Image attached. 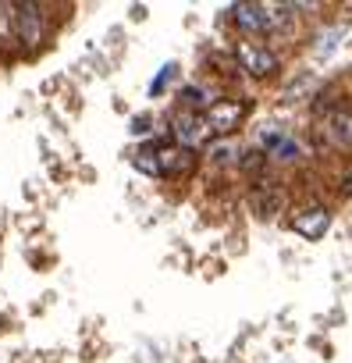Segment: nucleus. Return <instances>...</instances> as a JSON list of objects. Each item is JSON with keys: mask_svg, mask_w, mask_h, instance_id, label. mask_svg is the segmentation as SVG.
I'll use <instances>...</instances> for the list:
<instances>
[{"mask_svg": "<svg viewBox=\"0 0 352 363\" xmlns=\"http://www.w3.org/2000/svg\"><path fill=\"white\" fill-rule=\"evenodd\" d=\"M249 207H253L256 218L271 221V218L285 207V193H281V189H256V193L249 196Z\"/></svg>", "mask_w": 352, "mask_h": 363, "instance_id": "obj_8", "label": "nucleus"}, {"mask_svg": "<svg viewBox=\"0 0 352 363\" xmlns=\"http://www.w3.org/2000/svg\"><path fill=\"white\" fill-rule=\"evenodd\" d=\"M11 18H15V36L22 40V47H40L43 40V11L40 4H11Z\"/></svg>", "mask_w": 352, "mask_h": 363, "instance_id": "obj_2", "label": "nucleus"}, {"mask_svg": "<svg viewBox=\"0 0 352 363\" xmlns=\"http://www.w3.org/2000/svg\"><path fill=\"white\" fill-rule=\"evenodd\" d=\"M239 65L249 75H274L278 72V57L267 47H256V43H239Z\"/></svg>", "mask_w": 352, "mask_h": 363, "instance_id": "obj_5", "label": "nucleus"}, {"mask_svg": "<svg viewBox=\"0 0 352 363\" xmlns=\"http://www.w3.org/2000/svg\"><path fill=\"white\" fill-rule=\"evenodd\" d=\"M171 72H174V65H167V68H164V72H160V79H157V82H153V86H149V93H160V89H164V82H167V79H171Z\"/></svg>", "mask_w": 352, "mask_h": 363, "instance_id": "obj_14", "label": "nucleus"}, {"mask_svg": "<svg viewBox=\"0 0 352 363\" xmlns=\"http://www.w3.org/2000/svg\"><path fill=\"white\" fill-rule=\"evenodd\" d=\"M15 33V18H11V4H0V43L11 40Z\"/></svg>", "mask_w": 352, "mask_h": 363, "instance_id": "obj_10", "label": "nucleus"}, {"mask_svg": "<svg viewBox=\"0 0 352 363\" xmlns=\"http://www.w3.org/2000/svg\"><path fill=\"white\" fill-rule=\"evenodd\" d=\"M292 228H295V235H302V239H320L327 228H331V211L327 207H306L302 214H295L292 218Z\"/></svg>", "mask_w": 352, "mask_h": 363, "instance_id": "obj_6", "label": "nucleus"}, {"mask_svg": "<svg viewBox=\"0 0 352 363\" xmlns=\"http://www.w3.org/2000/svg\"><path fill=\"white\" fill-rule=\"evenodd\" d=\"M193 167L189 150H160V174H186Z\"/></svg>", "mask_w": 352, "mask_h": 363, "instance_id": "obj_9", "label": "nucleus"}, {"mask_svg": "<svg viewBox=\"0 0 352 363\" xmlns=\"http://www.w3.org/2000/svg\"><path fill=\"white\" fill-rule=\"evenodd\" d=\"M260 164H263V153H260V150H249V153H246V160H242V167H246V171H256Z\"/></svg>", "mask_w": 352, "mask_h": 363, "instance_id": "obj_13", "label": "nucleus"}, {"mask_svg": "<svg viewBox=\"0 0 352 363\" xmlns=\"http://www.w3.org/2000/svg\"><path fill=\"white\" fill-rule=\"evenodd\" d=\"M182 96H186V100H189V104H200V96H203V93H200V89H186V93H182Z\"/></svg>", "mask_w": 352, "mask_h": 363, "instance_id": "obj_16", "label": "nucleus"}, {"mask_svg": "<svg viewBox=\"0 0 352 363\" xmlns=\"http://www.w3.org/2000/svg\"><path fill=\"white\" fill-rule=\"evenodd\" d=\"M341 193H345V196H352V171H345V174H341Z\"/></svg>", "mask_w": 352, "mask_h": 363, "instance_id": "obj_15", "label": "nucleus"}, {"mask_svg": "<svg viewBox=\"0 0 352 363\" xmlns=\"http://www.w3.org/2000/svg\"><path fill=\"white\" fill-rule=\"evenodd\" d=\"M246 111H249V104L246 100H217V104H210L207 107V128L210 132H217V135H228L232 128H239V121L246 118Z\"/></svg>", "mask_w": 352, "mask_h": 363, "instance_id": "obj_3", "label": "nucleus"}, {"mask_svg": "<svg viewBox=\"0 0 352 363\" xmlns=\"http://www.w3.org/2000/svg\"><path fill=\"white\" fill-rule=\"evenodd\" d=\"M274 157H278V160H295V157H299V146H295L292 139H281V143L274 146Z\"/></svg>", "mask_w": 352, "mask_h": 363, "instance_id": "obj_12", "label": "nucleus"}, {"mask_svg": "<svg viewBox=\"0 0 352 363\" xmlns=\"http://www.w3.org/2000/svg\"><path fill=\"white\" fill-rule=\"evenodd\" d=\"M281 8L274 4H235V26L242 33H274L285 26V15H278Z\"/></svg>", "mask_w": 352, "mask_h": 363, "instance_id": "obj_1", "label": "nucleus"}, {"mask_svg": "<svg viewBox=\"0 0 352 363\" xmlns=\"http://www.w3.org/2000/svg\"><path fill=\"white\" fill-rule=\"evenodd\" d=\"M174 135L182 139V146H200L207 135H210V128H207V121L200 118V114H178L174 118Z\"/></svg>", "mask_w": 352, "mask_h": 363, "instance_id": "obj_7", "label": "nucleus"}, {"mask_svg": "<svg viewBox=\"0 0 352 363\" xmlns=\"http://www.w3.org/2000/svg\"><path fill=\"white\" fill-rule=\"evenodd\" d=\"M324 132L334 146H352V107L345 100H338L334 107H327L324 114Z\"/></svg>", "mask_w": 352, "mask_h": 363, "instance_id": "obj_4", "label": "nucleus"}, {"mask_svg": "<svg viewBox=\"0 0 352 363\" xmlns=\"http://www.w3.org/2000/svg\"><path fill=\"white\" fill-rule=\"evenodd\" d=\"M235 157V146L232 143H217V146H210V160L214 164H228Z\"/></svg>", "mask_w": 352, "mask_h": 363, "instance_id": "obj_11", "label": "nucleus"}]
</instances>
